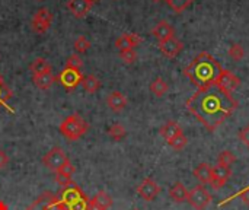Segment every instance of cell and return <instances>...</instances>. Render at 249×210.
Here are the masks:
<instances>
[{
  "label": "cell",
  "instance_id": "obj_1",
  "mask_svg": "<svg viewBox=\"0 0 249 210\" xmlns=\"http://www.w3.org/2000/svg\"><path fill=\"white\" fill-rule=\"evenodd\" d=\"M185 105L209 132H214L232 115L238 102L232 94L223 91L219 85L212 83L200 88L187 99Z\"/></svg>",
  "mask_w": 249,
  "mask_h": 210
},
{
  "label": "cell",
  "instance_id": "obj_2",
  "mask_svg": "<svg viewBox=\"0 0 249 210\" xmlns=\"http://www.w3.org/2000/svg\"><path fill=\"white\" fill-rule=\"evenodd\" d=\"M222 70L223 67L219 61H216L212 54L203 51L184 69V75L200 89L214 83Z\"/></svg>",
  "mask_w": 249,
  "mask_h": 210
},
{
  "label": "cell",
  "instance_id": "obj_3",
  "mask_svg": "<svg viewBox=\"0 0 249 210\" xmlns=\"http://www.w3.org/2000/svg\"><path fill=\"white\" fill-rule=\"evenodd\" d=\"M58 130H60V133L66 139H69V140H79L82 136H85L88 133L89 124L79 114H70L69 117H66L61 121Z\"/></svg>",
  "mask_w": 249,
  "mask_h": 210
},
{
  "label": "cell",
  "instance_id": "obj_4",
  "mask_svg": "<svg viewBox=\"0 0 249 210\" xmlns=\"http://www.w3.org/2000/svg\"><path fill=\"white\" fill-rule=\"evenodd\" d=\"M26 210H69V208L58 196L51 193H44Z\"/></svg>",
  "mask_w": 249,
  "mask_h": 210
},
{
  "label": "cell",
  "instance_id": "obj_5",
  "mask_svg": "<svg viewBox=\"0 0 249 210\" xmlns=\"http://www.w3.org/2000/svg\"><path fill=\"white\" fill-rule=\"evenodd\" d=\"M212 200H213L212 194L209 193V190L203 184L196 186L191 191H188L187 202L196 210H204L212 203Z\"/></svg>",
  "mask_w": 249,
  "mask_h": 210
},
{
  "label": "cell",
  "instance_id": "obj_6",
  "mask_svg": "<svg viewBox=\"0 0 249 210\" xmlns=\"http://www.w3.org/2000/svg\"><path fill=\"white\" fill-rule=\"evenodd\" d=\"M67 161H69V159H67L66 153H64L63 149H60V148H53V149H51L50 152H47V155L42 158V164H44L48 170H51V171H54V172H57Z\"/></svg>",
  "mask_w": 249,
  "mask_h": 210
},
{
  "label": "cell",
  "instance_id": "obj_7",
  "mask_svg": "<svg viewBox=\"0 0 249 210\" xmlns=\"http://www.w3.org/2000/svg\"><path fill=\"white\" fill-rule=\"evenodd\" d=\"M57 79L60 80V83L64 86L66 91L71 92L74 91L80 83H82V73L77 72V70H71V69H64L58 76Z\"/></svg>",
  "mask_w": 249,
  "mask_h": 210
},
{
  "label": "cell",
  "instance_id": "obj_8",
  "mask_svg": "<svg viewBox=\"0 0 249 210\" xmlns=\"http://www.w3.org/2000/svg\"><path fill=\"white\" fill-rule=\"evenodd\" d=\"M214 83L219 85L223 91L232 94V92H235V91L241 86V79H239L236 75H233L232 72L223 69V70L220 72V75H219V77L216 79Z\"/></svg>",
  "mask_w": 249,
  "mask_h": 210
},
{
  "label": "cell",
  "instance_id": "obj_9",
  "mask_svg": "<svg viewBox=\"0 0 249 210\" xmlns=\"http://www.w3.org/2000/svg\"><path fill=\"white\" fill-rule=\"evenodd\" d=\"M137 193L144 202H153L158 197V194L160 193V187L152 178H144L140 183V186L137 187Z\"/></svg>",
  "mask_w": 249,
  "mask_h": 210
},
{
  "label": "cell",
  "instance_id": "obj_10",
  "mask_svg": "<svg viewBox=\"0 0 249 210\" xmlns=\"http://www.w3.org/2000/svg\"><path fill=\"white\" fill-rule=\"evenodd\" d=\"M232 175V171L229 167H223V165H216L213 168V175H212V181L210 186L213 190H220L222 187H225V184L229 181Z\"/></svg>",
  "mask_w": 249,
  "mask_h": 210
},
{
  "label": "cell",
  "instance_id": "obj_11",
  "mask_svg": "<svg viewBox=\"0 0 249 210\" xmlns=\"http://www.w3.org/2000/svg\"><path fill=\"white\" fill-rule=\"evenodd\" d=\"M159 48H160L163 56H166L168 58H174L182 51L184 42L181 39H178L177 37H172V38H169L166 41L159 42Z\"/></svg>",
  "mask_w": 249,
  "mask_h": 210
},
{
  "label": "cell",
  "instance_id": "obj_12",
  "mask_svg": "<svg viewBox=\"0 0 249 210\" xmlns=\"http://www.w3.org/2000/svg\"><path fill=\"white\" fill-rule=\"evenodd\" d=\"M93 6V1L90 0H69L67 9L74 18H85Z\"/></svg>",
  "mask_w": 249,
  "mask_h": 210
},
{
  "label": "cell",
  "instance_id": "obj_13",
  "mask_svg": "<svg viewBox=\"0 0 249 210\" xmlns=\"http://www.w3.org/2000/svg\"><path fill=\"white\" fill-rule=\"evenodd\" d=\"M152 35L159 41H166L172 37H175V29L174 26L168 22V20H160L155 25V28L152 29Z\"/></svg>",
  "mask_w": 249,
  "mask_h": 210
},
{
  "label": "cell",
  "instance_id": "obj_14",
  "mask_svg": "<svg viewBox=\"0 0 249 210\" xmlns=\"http://www.w3.org/2000/svg\"><path fill=\"white\" fill-rule=\"evenodd\" d=\"M142 37L137 34H123L117 41H115V47L123 51V50H131L134 47H137L139 44H142Z\"/></svg>",
  "mask_w": 249,
  "mask_h": 210
},
{
  "label": "cell",
  "instance_id": "obj_15",
  "mask_svg": "<svg viewBox=\"0 0 249 210\" xmlns=\"http://www.w3.org/2000/svg\"><path fill=\"white\" fill-rule=\"evenodd\" d=\"M127 98L120 92V91H114L108 95L107 98V104L108 107L114 111V113H121L125 107H127Z\"/></svg>",
  "mask_w": 249,
  "mask_h": 210
},
{
  "label": "cell",
  "instance_id": "obj_16",
  "mask_svg": "<svg viewBox=\"0 0 249 210\" xmlns=\"http://www.w3.org/2000/svg\"><path fill=\"white\" fill-rule=\"evenodd\" d=\"M159 133H160V136H162L166 142H169L171 139H174L175 136H178V134H181V133H184V132H182L181 126H179L177 121H168L166 124H163V126L160 127Z\"/></svg>",
  "mask_w": 249,
  "mask_h": 210
},
{
  "label": "cell",
  "instance_id": "obj_17",
  "mask_svg": "<svg viewBox=\"0 0 249 210\" xmlns=\"http://www.w3.org/2000/svg\"><path fill=\"white\" fill-rule=\"evenodd\" d=\"M212 175H213V168L207 164V162H203L200 164L196 170H194V177L203 184H210L212 181Z\"/></svg>",
  "mask_w": 249,
  "mask_h": 210
},
{
  "label": "cell",
  "instance_id": "obj_18",
  "mask_svg": "<svg viewBox=\"0 0 249 210\" xmlns=\"http://www.w3.org/2000/svg\"><path fill=\"white\" fill-rule=\"evenodd\" d=\"M29 70H31L32 76H39V75L51 73V72H53L51 64H50L45 58H42V57L35 58V60L31 63V66H29Z\"/></svg>",
  "mask_w": 249,
  "mask_h": 210
},
{
  "label": "cell",
  "instance_id": "obj_19",
  "mask_svg": "<svg viewBox=\"0 0 249 210\" xmlns=\"http://www.w3.org/2000/svg\"><path fill=\"white\" fill-rule=\"evenodd\" d=\"M169 196L175 203H185L188 199V190L185 189L182 183H175L169 189Z\"/></svg>",
  "mask_w": 249,
  "mask_h": 210
},
{
  "label": "cell",
  "instance_id": "obj_20",
  "mask_svg": "<svg viewBox=\"0 0 249 210\" xmlns=\"http://www.w3.org/2000/svg\"><path fill=\"white\" fill-rule=\"evenodd\" d=\"M55 80H57V77L53 75V72H51V73H44V75H39V76H32L34 85H35L36 88L42 89V91L50 89V88L54 85Z\"/></svg>",
  "mask_w": 249,
  "mask_h": 210
},
{
  "label": "cell",
  "instance_id": "obj_21",
  "mask_svg": "<svg viewBox=\"0 0 249 210\" xmlns=\"http://www.w3.org/2000/svg\"><path fill=\"white\" fill-rule=\"evenodd\" d=\"M168 89H169V86H168V83L165 82L163 77H156V79L150 83V92H152L155 96H158V98H162V96L168 92Z\"/></svg>",
  "mask_w": 249,
  "mask_h": 210
},
{
  "label": "cell",
  "instance_id": "obj_22",
  "mask_svg": "<svg viewBox=\"0 0 249 210\" xmlns=\"http://www.w3.org/2000/svg\"><path fill=\"white\" fill-rule=\"evenodd\" d=\"M82 85H83L85 91H86V92H89V94H95V92H98V91H99V88H101V82H99V79H98L96 76H93V75H88V76H85V77L82 79Z\"/></svg>",
  "mask_w": 249,
  "mask_h": 210
},
{
  "label": "cell",
  "instance_id": "obj_23",
  "mask_svg": "<svg viewBox=\"0 0 249 210\" xmlns=\"http://www.w3.org/2000/svg\"><path fill=\"white\" fill-rule=\"evenodd\" d=\"M108 136L112 139V140H115V142H120V140H123L124 137H125V134H127V132H125V127L123 126V124H120V123H115V124H112L109 129H108Z\"/></svg>",
  "mask_w": 249,
  "mask_h": 210
},
{
  "label": "cell",
  "instance_id": "obj_24",
  "mask_svg": "<svg viewBox=\"0 0 249 210\" xmlns=\"http://www.w3.org/2000/svg\"><path fill=\"white\" fill-rule=\"evenodd\" d=\"M92 200H93L95 203H98L104 210H108L112 206V197H111L108 193H105V191H98L96 196H95Z\"/></svg>",
  "mask_w": 249,
  "mask_h": 210
},
{
  "label": "cell",
  "instance_id": "obj_25",
  "mask_svg": "<svg viewBox=\"0 0 249 210\" xmlns=\"http://www.w3.org/2000/svg\"><path fill=\"white\" fill-rule=\"evenodd\" d=\"M13 96V91L9 89L4 83H0V107H4L7 111L13 113V110L7 105V101Z\"/></svg>",
  "mask_w": 249,
  "mask_h": 210
},
{
  "label": "cell",
  "instance_id": "obj_26",
  "mask_svg": "<svg viewBox=\"0 0 249 210\" xmlns=\"http://www.w3.org/2000/svg\"><path fill=\"white\" fill-rule=\"evenodd\" d=\"M228 54L231 56V58H233L235 61H241L245 57V48L242 44H232L228 50Z\"/></svg>",
  "mask_w": 249,
  "mask_h": 210
},
{
  "label": "cell",
  "instance_id": "obj_27",
  "mask_svg": "<svg viewBox=\"0 0 249 210\" xmlns=\"http://www.w3.org/2000/svg\"><path fill=\"white\" fill-rule=\"evenodd\" d=\"M166 1H168L169 7H171L174 12L181 13V12L187 10V9L193 4L194 0H166Z\"/></svg>",
  "mask_w": 249,
  "mask_h": 210
},
{
  "label": "cell",
  "instance_id": "obj_28",
  "mask_svg": "<svg viewBox=\"0 0 249 210\" xmlns=\"http://www.w3.org/2000/svg\"><path fill=\"white\" fill-rule=\"evenodd\" d=\"M73 47H74V50H76L77 54H85V53L90 48V41H89L85 35H80V37L76 38Z\"/></svg>",
  "mask_w": 249,
  "mask_h": 210
},
{
  "label": "cell",
  "instance_id": "obj_29",
  "mask_svg": "<svg viewBox=\"0 0 249 210\" xmlns=\"http://www.w3.org/2000/svg\"><path fill=\"white\" fill-rule=\"evenodd\" d=\"M187 143H188V137H187L184 133L175 136L174 139H171V140L168 142V145H169L172 149H175V151H182V149L187 146Z\"/></svg>",
  "mask_w": 249,
  "mask_h": 210
},
{
  "label": "cell",
  "instance_id": "obj_30",
  "mask_svg": "<svg viewBox=\"0 0 249 210\" xmlns=\"http://www.w3.org/2000/svg\"><path fill=\"white\" fill-rule=\"evenodd\" d=\"M235 162H236V156L231 151H223L219 155V158H217V164L219 165H223V167H229L231 168V165L235 164Z\"/></svg>",
  "mask_w": 249,
  "mask_h": 210
},
{
  "label": "cell",
  "instance_id": "obj_31",
  "mask_svg": "<svg viewBox=\"0 0 249 210\" xmlns=\"http://www.w3.org/2000/svg\"><path fill=\"white\" fill-rule=\"evenodd\" d=\"M83 67V61L80 58L79 54H70L67 57V61H66V69H71V70H77L80 72V69Z\"/></svg>",
  "mask_w": 249,
  "mask_h": 210
},
{
  "label": "cell",
  "instance_id": "obj_32",
  "mask_svg": "<svg viewBox=\"0 0 249 210\" xmlns=\"http://www.w3.org/2000/svg\"><path fill=\"white\" fill-rule=\"evenodd\" d=\"M34 18H36V19H39V20H42V22L48 23V25H51V23H53V13H51L47 7H41V9H38V10L34 13Z\"/></svg>",
  "mask_w": 249,
  "mask_h": 210
},
{
  "label": "cell",
  "instance_id": "obj_33",
  "mask_svg": "<svg viewBox=\"0 0 249 210\" xmlns=\"http://www.w3.org/2000/svg\"><path fill=\"white\" fill-rule=\"evenodd\" d=\"M120 58L125 64H133L137 60V53L134 51V48H131V50H123V51H120Z\"/></svg>",
  "mask_w": 249,
  "mask_h": 210
},
{
  "label": "cell",
  "instance_id": "obj_34",
  "mask_svg": "<svg viewBox=\"0 0 249 210\" xmlns=\"http://www.w3.org/2000/svg\"><path fill=\"white\" fill-rule=\"evenodd\" d=\"M31 26H32V31H35L36 34H45L50 29L51 25H48V23H45V22H42V20H39V19H36V18L32 16Z\"/></svg>",
  "mask_w": 249,
  "mask_h": 210
},
{
  "label": "cell",
  "instance_id": "obj_35",
  "mask_svg": "<svg viewBox=\"0 0 249 210\" xmlns=\"http://www.w3.org/2000/svg\"><path fill=\"white\" fill-rule=\"evenodd\" d=\"M58 174H61V175H66V177H69V178H71L73 177V174L76 172V167L70 162V161H67L58 171H57Z\"/></svg>",
  "mask_w": 249,
  "mask_h": 210
},
{
  "label": "cell",
  "instance_id": "obj_36",
  "mask_svg": "<svg viewBox=\"0 0 249 210\" xmlns=\"http://www.w3.org/2000/svg\"><path fill=\"white\" fill-rule=\"evenodd\" d=\"M238 137H239V140H241V142L249 149V124H247L245 127H242V129L239 130Z\"/></svg>",
  "mask_w": 249,
  "mask_h": 210
},
{
  "label": "cell",
  "instance_id": "obj_37",
  "mask_svg": "<svg viewBox=\"0 0 249 210\" xmlns=\"http://www.w3.org/2000/svg\"><path fill=\"white\" fill-rule=\"evenodd\" d=\"M55 183H58L61 187H67V186L73 184V183H71V178H69V177H66V175H61V174H58V172H57V175H55Z\"/></svg>",
  "mask_w": 249,
  "mask_h": 210
},
{
  "label": "cell",
  "instance_id": "obj_38",
  "mask_svg": "<svg viewBox=\"0 0 249 210\" xmlns=\"http://www.w3.org/2000/svg\"><path fill=\"white\" fill-rule=\"evenodd\" d=\"M7 164H9V156L6 155V152H4V151H1V149H0V170L6 168V167H7Z\"/></svg>",
  "mask_w": 249,
  "mask_h": 210
},
{
  "label": "cell",
  "instance_id": "obj_39",
  "mask_svg": "<svg viewBox=\"0 0 249 210\" xmlns=\"http://www.w3.org/2000/svg\"><path fill=\"white\" fill-rule=\"evenodd\" d=\"M239 197L242 199V202H244L245 205H248L249 206V187H247L245 190H242V191L239 193Z\"/></svg>",
  "mask_w": 249,
  "mask_h": 210
},
{
  "label": "cell",
  "instance_id": "obj_40",
  "mask_svg": "<svg viewBox=\"0 0 249 210\" xmlns=\"http://www.w3.org/2000/svg\"><path fill=\"white\" fill-rule=\"evenodd\" d=\"M86 210H104L98 203H95L92 199L90 200H88V205H86Z\"/></svg>",
  "mask_w": 249,
  "mask_h": 210
},
{
  "label": "cell",
  "instance_id": "obj_41",
  "mask_svg": "<svg viewBox=\"0 0 249 210\" xmlns=\"http://www.w3.org/2000/svg\"><path fill=\"white\" fill-rule=\"evenodd\" d=\"M0 210H7V206L3 202H0Z\"/></svg>",
  "mask_w": 249,
  "mask_h": 210
},
{
  "label": "cell",
  "instance_id": "obj_42",
  "mask_svg": "<svg viewBox=\"0 0 249 210\" xmlns=\"http://www.w3.org/2000/svg\"><path fill=\"white\" fill-rule=\"evenodd\" d=\"M131 210H140V209H137V208H134V209H131Z\"/></svg>",
  "mask_w": 249,
  "mask_h": 210
},
{
  "label": "cell",
  "instance_id": "obj_43",
  "mask_svg": "<svg viewBox=\"0 0 249 210\" xmlns=\"http://www.w3.org/2000/svg\"><path fill=\"white\" fill-rule=\"evenodd\" d=\"M153 1H160V0H153Z\"/></svg>",
  "mask_w": 249,
  "mask_h": 210
},
{
  "label": "cell",
  "instance_id": "obj_44",
  "mask_svg": "<svg viewBox=\"0 0 249 210\" xmlns=\"http://www.w3.org/2000/svg\"><path fill=\"white\" fill-rule=\"evenodd\" d=\"M90 1H93V3H95V1H96V0H90Z\"/></svg>",
  "mask_w": 249,
  "mask_h": 210
},
{
  "label": "cell",
  "instance_id": "obj_45",
  "mask_svg": "<svg viewBox=\"0 0 249 210\" xmlns=\"http://www.w3.org/2000/svg\"><path fill=\"white\" fill-rule=\"evenodd\" d=\"M38 1H44V0H38Z\"/></svg>",
  "mask_w": 249,
  "mask_h": 210
}]
</instances>
